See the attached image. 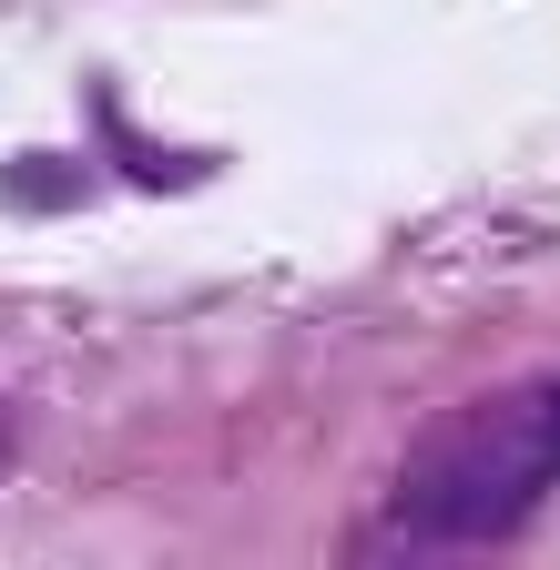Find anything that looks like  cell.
Instances as JSON below:
<instances>
[{
	"label": "cell",
	"mask_w": 560,
	"mask_h": 570,
	"mask_svg": "<svg viewBox=\"0 0 560 570\" xmlns=\"http://www.w3.org/2000/svg\"><path fill=\"white\" fill-rule=\"evenodd\" d=\"M540 489H560V377L489 387L439 428H417L397 469V520L439 540H500L510 520L540 510Z\"/></svg>",
	"instance_id": "cell-1"
},
{
	"label": "cell",
	"mask_w": 560,
	"mask_h": 570,
	"mask_svg": "<svg viewBox=\"0 0 560 570\" xmlns=\"http://www.w3.org/2000/svg\"><path fill=\"white\" fill-rule=\"evenodd\" d=\"M459 550H479V540H439V530L387 520V530H357V540H346V570H469Z\"/></svg>",
	"instance_id": "cell-2"
},
{
	"label": "cell",
	"mask_w": 560,
	"mask_h": 570,
	"mask_svg": "<svg viewBox=\"0 0 560 570\" xmlns=\"http://www.w3.org/2000/svg\"><path fill=\"white\" fill-rule=\"evenodd\" d=\"M0 469H11V417H0Z\"/></svg>",
	"instance_id": "cell-3"
}]
</instances>
